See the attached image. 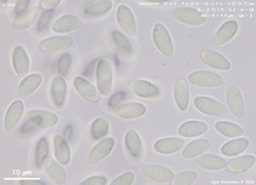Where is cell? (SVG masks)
<instances>
[{
    "mask_svg": "<svg viewBox=\"0 0 256 185\" xmlns=\"http://www.w3.org/2000/svg\"><path fill=\"white\" fill-rule=\"evenodd\" d=\"M60 3V0H42L41 1V7L43 10L50 11L54 9L56 6Z\"/></svg>",
    "mask_w": 256,
    "mask_h": 185,
    "instance_id": "43",
    "label": "cell"
},
{
    "mask_svg": "<svg viewBox=\"0 0 256 185\" xmlns=\"http://www.w3.org/2000/svg\"><path fill=\"white\" fill-rule=\"evenodd\" d=\"M54 152L57 161L66 166L70 162V148L66 139L61 135H54Z\"/></svg>",
    "mask_w": 256,
    "mask_h": 185,
    "instance_id": "25",
    "label": "cell"
},
{
    "mask_svg": "<svg viewBox=\"0 0 256 185\" xmlns=\"http://www.w3.org/2000/svg\"><path fill=\"white\" fill-rule=\"evenodd\" d=\"M68 95V85L66 80L61 76H54L52 81V97L54 106L63 109L66 106Z\"/></svg>",
    "mask_w": 256,
    "mask_h": 185,
    "instance_id": "17",
    "label": "cell"
},
{
    "mask_svg": "<svg viewBox=\"0 0 256 185\" xmlns=\"http://www.w3.org/2000/svg\"><path fill=\"white\" fill-rule=\"evenodd\" d=\"M214 129L220 134L228 139H236L244 135V129L239 125L230 122H222V120H220V122L214 124Z\"/></svg>",
    "mask_w": 256,
    "mask_h": 185,
    "instance_id": "33",
    "label": "cell"
},
{
    "mask_svg": "<svg viewBox=\"0 0 256 185\" xmlns=\"http://www.w3.org/2000/svg\"><path fill=\"white\" fill-rule=\"evenodd\" d=\"M143 173L150 179L160 183L171 182L174 178V174L170 168L162 165H146L143 168Z\"/></svg>",
    "mask_w": 256,
    "mask_h": 185,
    "instance_id": "22",
    "label": "cell"
},
{
    "mask_svg": "<svg viewBox=\"0 0 256 185\" xmlns=\"http://www.w3.org/2000/svg\"><path fill=\"white\" fill-rule=\"evenodd\" d=\"M146 107L139 102H126L114 108V114L123 119H136L146 113Z\"/></svg>",
    "mask_w": 256,
    "mask_h": 185,
    "instance_id": "11",
    "label": "cell"
},
{
    "mask_svg": "<svg viewBox=\"0 0 256 185\" xmlns=\"http://www.w3.org/2000/svg\"><path fill=\"white\" fill-rule=\"evenodd\" d=\"M172 14L175 19L189 26H201L207 21L206 16L194 7H176Z\"/></svg>",
    "mask_w": 256,
    "mask_h": 185,
    "instance_id": "5",
    "label": "cell"
},
{
    "mask_svg": "<svg viewBox=\"0 0 256 185\" xmlns=\"http://www.w3.org/2000/svg\"><path fill=\"white\" fill-rule=\"evenodd\" d=\"M124 97H125L124 93H118V94H116L114 96H112V97L110 98V100H109V106H110V107H116L120 101L123 100ZM116 107H118V106H116Z\"/></svg>",
    "mask_w": 256,
    "mask_h": 185,
    "instance_id": "45",
    "label": "cell"
},
{
    "mask_svg": "<svg viewBox=\"0 0 256 185\" xmlns=\"http://www.w3.org/2000/svg\"><path fill=\"white\" fill-rule=\"evenodd\" d=\"M43 82V76L41 74H32L28 75L26 78L22 80L18 87V94L22 97H26V96L31 95L34 93L40 85Z\"/></svg>",
    "mask_w": 256,
    "mask_h": 185,
    "instance_id": "26",
    "label": "cell"
},
{
    "mask_svg": "<svg viewBox=\"0 0 256 185\" xmlns=\"http://www.w3.org/2000/svg\"><path fill=\"white\" fill-rule=\"evenodd\" d=\"M112 1L110 0H96L90 1L86 5L84 13L89 16H100L108 13L112 9Z\"/></svg>",
    "mask_w": 256,
    "mask_h": 185,
    "instance_id": "34",
    "label": "cell"
},
{
    "mask_svg": "<svg viewBox=\"0 0 256 185\" xmlns=\"http://www.w3.org/2000/svg\"><path fill=\"white\" fill-rule=\"evenodd\" d=\"M112 81H114V67L111 62L106 59L100 60L96 67V84L98 92L102 96L111 94Z\"/></svg>",
    "mask_w": 256,
    "mask_h": 185,
    "instance_id": "1",
    "label": "cell"
},
{
    "mask_svg": "<svg viewBox=\"0 0 256 185\" xmlns=\"http://www.w3.org/2000/svg\"><path fill=\"white\" fill-rule=\"evenodd\" d=\"M185 141L178 138H166L155 143L154 149L160 155L169 156L182 150L185 147Z\"/></svg>",
    "mask_w": 256,
    "mask_h": 185,
    "instance_id": "19",
    "label": "cell"
},
{
    "mask_svg": "<svg viewBox=\"0 0 256 185\" xmlns=\"http://www.w3.org/2000/svg\"><path fill=\"white\" fill-rule=\"evenodd\" d=\"M107 180L105 177L102 176H92L80 183V185H105Z\"/></svg>",
    "mask_w": 256,
    "mask_h": 185,
    "instance_id": "41",
    "label": "cell"
},
{
    "mask_svg": "<svg viewBox=\"0 0 256 185\" xmlns=\"http://www.w3.org/2000/svg\"><path fill=\"white\" fill-rule=\"evenodd\" d=\"M250 142L244 138H236L226 143L221 148V152L226 157H235L242 154L249 147Z\"/></svg>",
    "mask_w": 256,
    "mask_h": 185,
    "instance_id": "31",
    "label": "cell"
},
{
    "mask_svg": "<svg viewBox=\"0 0 256 185\" xmlns=\"http://www.w3.org/2000/svg\"><path fill=\"white\" fill-rule=\"evenodd\" d=\"M238 22L236 20H228L216 32L212 42L216 45H223L233 39L238 31Z\"/></svg>",
    "mask_w": 256,
    "mask_h": 185,
    "instance_id": "21",
    "label": "cell"
},
{
    "mask_svg": "<svg viewBox=\"0 0 256 185\" xmlns=\"http://www.w3.org/2000/svg\"><path fill=\"white\" fill-rule=\"evenodd\" d=\"M12 65L15 74L20 78H26L30 70L29 57L22 47H15L12 54Z\"/></svg>",
    "mask_w": 256,
    "mask_h": 185,
    "instance_id": "15",
    "label": "cell"
},
{
    "mask_svg": "<svg viewBox=\"0 0 256 185\" xmlns=\"http://www.w3.org/2000/svg\"><path fill=\"white\" fill-rule=\"evenodd\" d=\"M70 55L68 53H64L62 57L60 58L58 62V72L59 76L61 77H66L68 72L70 66Z\"/></svg>",
    "mask_w": 256,
    "mask_h": 185,
    "instance_id": "39",
    "label": "cell"
},
{
    "mask_svg": "<svg viewBox=\"0 0 256 185\" xmlns=\"http://www.w3.org/2000/svg\"><path fill=\"white\" fill-rule=\"evenodd\" d=\"M52 17V12H50V11L45 12V13L41 16V18H40V20H38V31H40V32L45 31L46 28L48 27V25H50Z\"/></svg>",
    "mask_w": 256,
    "mask_h": 185,
    "instance_id": "42",
    "label": "cell"
},
{
    "mask_svg": "<svg viewBox=\"0 0 256 185\" xmlns=\"http://www.w3.org/2000/svg\"><path fill=\"white\" fill-rule=\"evenodd\" d=\"M198 179V174L194 171H187L182 172L174 176L173 184L174 185H190Z\"/></svg>",
    "mask_w": 256,
    "mask_h": 185,
    "instance_id": "36",
    "label": "cell"
},
{
    "mask_svg": "<svg viewBox=\"0 0 256 185\" xmlns=\"http://www.w3.org/2000/svg\"><path fill=\"white\" fill-rule=\"evenodd\" d=\"M189 82L200 87H219L223 85L222 76L210 70H198L190 74Z\"/></svg>",
    "mask_w": 256,
    "mask_h": 185,
    "instance_id": "4",
    "label": "cell"
},
{
    "mask_svg": "<svg viewBox=\"0 0 256 185\" xmlns=\"http://www.w3.org/2000/svg\"><path fill=\"white\" fill-rule=\"evenodd\" d=\"M116 21L125 33L128 36H134L137 32V25H136L134 16L132 10L125 4H121L116 10Z\"/></svg>",
    "mask_w": 256,
    "mask_h": 185,
    "instance_id": "6",
    "label": "cell"
},
{
    "mask_svg": "<svg viewBox=\"0 0 256 185\" xmlns=\"http://www.w3.org/2000/svg\"><path fill=\"white\" fill-rule=\"evenodd\" d=\"M27 117L32 125L38 128H52L59 123L57 114L45 110H31L28 112Z\"/></svg>",
    "mask_w": 256,
    "mask_h": 185,
    "instance_id": "7",
    "label": "cell"
},
{
    "mask_svg": "<svg viewBox=\"0 0 256 185\" xmlns=\"http://www.w3.org/2000/svg\"><path fill=\"white\" fill-rule=\"evenodd\" d=\"M112 39H114V42L122 51H124L125 53H132V47L130 41H128L126 36L123 33H121V32L118 31L112 32Z\"/></svg>",
    "mask_w": 256,
    "mask_h": 185,
    "instance_id": "37",
    "label": "cell"
},
{
    "mask_svg": "<svg viewBox=\"0 0 256 185\" xmlns=\"http://www.w3.org/2000/svg\"><path fill=\"white\" fill-rule=\"evenodd\" d=\"M24 115V103L22 100H15L11 103V106L8 109L4 120V127L6 132H12L14 129L18 127L20 119Z\"/></svg>",
    "mask_w": 256,
    "mask_h": 185,
    "instance_id": "13",
    "label": "cell"
},
{
    "mask_svg": "<svg viewBox=\"0 0 256 185\" xmlns=\"http://www.w3.org/2000/svg\"><path fill=\"white\" fill-rule=\"evenodd\" d=\"M194 107L201 113L208 116L220 117L226 115L228 112L226 107L220 101L210 97H205V96H198V97L194 98Z\"/></svg>",
    "mask_w": 256,
    "mask_h": 185,
    "instance_id": "3",
    "label": "cell"
},
{
    "mask_svg": "<svg viewBox=\"0 0 256 185\" xmlns=\"http://www.w3.org/2000/svg\"><path fill=\"white\" fill-rule=\"evenodd\" d=\"M226 101L228 108L237 118H242L244 116V102L242 94L236 85H230L226 92Z\"/></svg>",
    "mask_w": 256,
    "mask_h": 185,
    "instance_id": "12",
    "label": "cell"
},
{
    "mask_svg": "<svg viewBox=\"0 0 256 185\" xmlns=\"http://www.w3.org/2000/svg\"><path fill=\"white\" fill-rule=\"evenodd\" d=\"M256 159L254 156H242L232 160L228 163V171L230 174H242L246 173L255 165Z\"/></svg>",
    "mask_w": 256,
    "mask_h": 185,
    "instance_id": "30",
    "label": "cell"
},
{
    "mask_svg": "<svg viewBox=\"0 0 256 185\" xmlns=\"http://www.w3.org/2000/svg\"><path fill=\"white\" fill-rule=\"evenodd\" d=\"M73 44L74 39L68 36L50 37L40 44V50L46 53H56L68 49Z\"/></svg>",
    "mask_w": 256,
    "mask_h": 185,
    "instance_id": "10",
    "label": "cell"
},
{
    "mask_svg": "<svg viewBox=\"0 0 256 185\" xmlns=\"http://www.w3.org/2000/svg\"><path fill=\"white\" fill-rule=\"evenodd\" d=\"M28 4H29L28 0H22V1H18V3H16V6H15V14L18 16V15L22 14L24 12H26Z\"/></svg>",
    "mask_w": 256,
    "mask_h": 185,
    "instance_id": "44",
    "label": "cell"
},
{
    "mask_svg": "<svg viewBox=\"0 0 256 185\" xmlns=\"http://www.w3.org/2000/svg\"><path fill=\"white\" fill-rule=\"evenodd\" d=\"M114 145H116V141L114 138L102 139L100 142L96 144L89 152V156H88V162L92 165L100 162V161H102L111 154L112 150L114 148Z\"/></svg>",
    "mask_w": 256,
    "mask_h": 185,
    "instance_id": "8",
    "label": "cell"
},
{
    "mask_svg": "<svg viewBox=\"0 0 256 185\" xmlns=\"http://www.w3.org/2000/svg\"><path fill=\"white\" fill-rule=\"evenodd\" d=\"M109 120L106 117H98L96 118L91 125V134L93 139L100 140L105 138L109 131Z\"/></svg>",
    "mask_w": 256,
    "mask_h": 185,
    "instance_id": "35",
    "label": "cell"
},
{
    "mask_svg": "<svg viewBox=\"0 0 256 185\" xmlns=\"http://www.w3.org/2000/svg\"><path fill=\"white\" fill-rule=\"evenodd\" d=\"M210 142L206 140V139H201V140H196L189 143L186 145L185 148H184L182 156L184 159L191 160V159H196L198 156H201L202 154L210 148Z\"/></svg>",
    "mask_w": 256,
    "mask_h": 185,
    "instance_id": "29",
    "label": "cell"
},
{
    "mask_svg": "<svg viewBox=\"0 0 256 185\" xmlns=\"http://www.w3.org/2000/svg\"><path fill=\"white\" fill-rule=\"evenodd\" d=\"M200 57L203 63L212 68L219 70H230L232 68L230 62L223 54L214 50L205 49L200 53Z\"/></svg>",
    "mask_w": 256,
    "mask_h": 185,
    "instance_id": "14",
    "label": "cell"
},
{
    "mask_svg": "<svg viewBox=\"0 0 256 185\" xmlns=\"http://www.w3.org/2000/svg\"><path fill=\"white\" fill-rule=\"evenodd\" d=\"M44 170L54 184H63L66 182V172H64L62 164L59 161H56L52 157H46L44 160Z\"/></svg>",
    "mask_w": 256,
    "mask_h": 185,
    "instance_id": "20",
    "label": "cell"
},
{
    "mask_svg": "<svg viewBox=\"0 0 256 185\" xmlns=\"http://www.w3.org/2000/svg\"><path fill=\"white\" fill-rule=\"evenodd\" d=\"M128 88L136 96L146 99L156 98L160 94V90L155 84L146 80H132L128 84Z\"/></svg>",
    "mask_w": 256,
    "mask_h": 185,
    "instance_id": "9",
    "label": "cell"
},
{
    "mask_svg": "<svg viewBox=\"0 0 256 185\" xmlns=\"http://www.w3.org/2000/svg\"><path fill=\"white\" fill-rule=\"evenodd\" d=\"M82 20L80 19L78 16L75 15H62L60 17L52 23V31L57 32V33H68V32L74 31L78 28L82 27Z\"/></svg>",
    "mask_w": 256,
    "mask_h": 185,
    "instance_id": "18",
    "label": "cell"
},
{
    "mask_svg": "<svg viewBox=\"0 0 256 185\" xmlns=\"http://www.w3.org/2000/svg\"><path fill=\"white\" fill-rule=\"evenodd\" d=\"M174 100L180 111L189 107V87L185 79H180L174 86Z\"/></svg>",
    "mask_w": 256,
    "mask_h": 185,
    "instance_id": "27",
    "label": "cell"
},
{
    "mask_svg": "<svg viewBox=\"0 0 256 185\" xmlns=\"http://www.w3.org/2000/svg\"><path fill=\"white\" fill-rule=\"evenodd\" d=\"M40 15V10L38 7H31V9L24 12L22 14L16 16L12 22V28L14 30H24L31 27L36 21Z\"/></svg>",
    "mask_w": 256,
    "mask_h": 185,
    "instance_id": "28",
    "label": "cell"
},
{
    "mask_svg": "<svg viewBox=\"0 0 256 185\" xmlns=\"http://www.w3.org/2000/svg\"><path fill=\"white\" fill-rule=\"evenodd\" d=\"M20 183L22 185H44L45 184L41 180H22Z\"/></svg>",
    "mask_w": 256,
    "mask_h": 185,
    "instance_id": "46",
    "label": "cell"
},
{
    "mask_svg": "<svg viewBox=\"0 0 256 185\" xmlns=\"http://www.w3.org/2000/svg\"><path fill=\"white\" fill-rule=\"evenodd\" d=\"M48 154V143L45 138L41 139L38 143L36 150V166H42L44 163V160L46 159Z\"/></svg>",
    "mask_w": 256,
    "mask_h": 185,
    "instance_id": "38",
    "label": "cell"
},
{
    "mask_svg": "<svg viewBox=\"0 0 256 185\" xmlns=\"http://www.w3.org/2000/svg\"><path fill=\"white\" fill-rule=\"evenodd\" d=\"M74 87L80 97L90 102H98L100 100V95L93 84L82 77H76L74 79Z\"/></svg>",
    "mask_w": 256,
    "mask_h": 185,
    "instance_id": "16",
    "label": "cell"
},
{
    "mask_svg": "<svg viewBox=\"0 0 256 185\" xmlns=\"http://www.w3.org/2000/svg\"><path fill=\"white\" fill-rule=\"evenodd\" d=\"M134 181V174L132 172H127L118 176L114 181L111 182V185H132Z\"/></svg>",
    "mask_w": 256,
    "mask_h": 185,
    "instance_id": "40",
    "label": "cell"
},
{
    "mask_svg": "<svg viewBox=\"0 0 256 185\" xmlns=\"http://www.w3.org/2000/svg\"><path fill=\"white\" fill-rule=\"evenodd\" d=\"M196 159V164L203 168L205 171L210 172H217L222 171L226 167L228 163L223 158L216 156V155H201L198 156Z\"/></svg>",
    "mask_w": 256,
    "mask_h": 185,
    "instance_id": "23",
    "label": "cell"
},
{
    "mask_svg": "<svg viewBox=\"0 0 256 185\" xmlns=\"http://www.w3.org/2000/svg\"><path fill=\"white\" fill-rule=\"evenodd\" d=\"M124 142L130 155L134 159H138L142 152V142L139 133L136 130H132V129L128 130L125 134Z\"/></svg>",
    "mask_w": 256,
    "mask_h": 185,
    "instance_id": "32",
    "label": "cell"
},
{
    "mask_svg": "<svg viewBox=\"0 0 256 185\" xmlns=\"http://www.w3.org/2000/svg\"><path fill=\"white\" fill-rule=\"evenodd\" d=\"M208 130V125L198 120H189L184 123L178 128V134L182 138H196V136L203 135Z\"/></svg>",
    "mask_w": 256,
    "mask_h": 185,
    "instance_id": "24",
    "label": "cell"
},
{
    "mask_svg": "<svg viewBox=\"0 0 256 185\" xmlns=\"http://www.w3.org/2000/svg\"><path fill=\"white\" fill-rule=\"evenodd\" d=\"M153 42L157 50L166 58H171L174 53V46L169 31L162 23H156L153 29Z\"/></svg>",
    "mask_w": 256,
    "mask_h": 185,
    "instance_id": "2",
    "label": "cell"
}]
</instances>
